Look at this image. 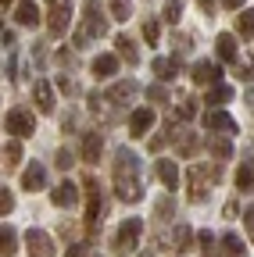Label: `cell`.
I'll return each instance as SVG.
<instances>
[{
    "instance_id": "6da1fadb",
    "label": "cell",
    "mask_w": 254,
    "mask_h": 257,
    "mask_svg": "<svg viewBox=\"0 0 254 257\" xmlns=\"http://www.w3.org/2000/svg\"><path fill=\"white\" fill-rule=\"evenodd\" d=\"M215 175V182H218V168H208V165H194L186 172V189H190V200L194 204H201V200H208V179Z\"/></svg>"
},
{
    "instance_id": "e0dca14e",
    "label": "cell",
    "mask_w": 254,
    "mask_h": 257,
    "mask_svg": "<svg viewBox=\"0 0 254 257\" xmlns=\"http://www.w3.org/2000/svg\"><path fill=\"white\" fill-rule=\"evenodd\" d=\"M50 200H54L57 207H72V204L79 200V189H75V182H61V186L50 193Z\"/></svg>"
},
{
    "instance_id": "f6af8a7d",
    "label": "cell",
    "mask_w": 254,
    "mask_h": 257,
    "mask_svg": "<svg viewBox=\"0 0 254 257\" xmlns=\"http://www.w3.org/2000/svg\"><path fill=\"white\" fill-rule=\"evenodd\" d=\"M197 4H201L204 15H215V0H197Z\"/></svg>"
},
{
    "instance_id": "cb8c5ba5",
    "label": "cell",
    "mask_w": 254,
    "mask_h": 257,
    "mask_svg": "<svg viewBox=\"0 0 254 257\" xmlns=\"http://www.w3.org/2000/svg\"><path fill=\"white\" fill-rule=\"evenodd\" d=\"M15 250H18L15 229H11V225H0V257H15Z\"/></svg>"
},
{
    "instance_id": "44dd1931",
    "label": "cell",
    "mask_w": 254,
    "mask_h": 257,
    "mask_svg": "<svg viewBox=\"0 0 254 257\" xmlns=\"http://www.w3.org/2000/svg\"><path fill=\"white\" fill-rule=\"evenodd\" d=\"M157 179L165 182V189H179V168H176V161H157Z\"/></svg>"
},
{
    "instance_id": "5bb4252c",
    "label": "cell",
    "mask_w": 254,
    "mask_h": 257,
    "mask_svg": "<svg viewBox=\"0 0 254 257\" xmlns=\"http://www.w3.org/2000/svg\"><path fill=\"white\" fill-rule=\"evenodd\" d=\"M115 175H140V157L122 147L118 157H115Z\"/></svg>"
},
{
    "instance_id": "e575fe53",
    "label": "cell",
    "mask_w": 254,
    "mask_h": 257,
    "mask_svg": "<svg viewBox=\"0 0 254 257\" xmlns=\"http://www.w3.org/2000/svg\"><path fill=\"white\" fill-rule=\"evenodd\" d=\"M111 15L115 22H129V0H111Z\"/></svg>"
},
{
    "instance_id": "ab89813d",
    "label": "cell",
    "mask_w": 254,
    "mask_h": 257,
    "mask_svg": "<svg viewBox=\"0 0 254 257\" xmlns=\"http://www.w3.org/2000/svg\"><path fill=\"white\" fill-rule=\"evenodd\" d=\"M243 225H247V236L254 239V204H250V207L243 211Z\"/></svg>"
},
{
    "instance_id": "d4e9b609",
    "label": "cell",
    "mask_w": 254,
    "mask_h": 257,
    "mask_svg": "<svg viewBox=\"0 0 254 257\" xmlns=\"http://www.w3.org/2000/svg\"><path fill=\"white\" fill-rule=\"evenodd\" d=\"M215 47H218V57H222V61H236V36H229V32H218Z\"/></svg>"
},
{
    "instance_id": "30bf717a",
    "label": "cell",
    "mask_w": 254,
    "mask_h": 257,
    "mask_svg": "<svg viewBox=\"0 0 254 257\" xmlns=\"http://www.w3.org/2000/svg\"><path fill=\"white\" fill-rule=\"evenodd\" d=\"M194 82H201V86H211V82H222V68L215 61H197L194 64V75H190Z\"/></svg>"
},
{
    "instance_id": "484cf974",
    "label": "cell",
    "mask_w": 254,
    "mask_h": 257,
    "mask_svg": "<svg viewBox=\"0 0 254 257\" xmlns=\"http://www.w3.org/2000/svg\"><path fill=\"white\" fill-rule=\"evenodd\" d=\"M172 118H176V121H190V118H197V100H190V96H186L183 104H176Z\"/></svg>"
},
{
    "instance_id": "ffe728a7",
    "label": "cell",
    "mask_w": 254,
    "mask_h": 257,
    "mask_svg": "<svg viewBox=\"0 0 254 257\" xmlns=\"http://www.w3.org/2000/svg\"><path fill=\"white\" fill-rule=\"evenodd\" d=\"M115 72H118V54H101L93 61V75L97 79H111Z\"/></svg>"
},
{
    "instance_id": "3957f363",
    "label": "cell",
    "mask_w": 254,
    "mask_h": 257,
    "mask_svg": "<svg viewBox=\"0 0 254 257\" xmlns=\"http://www.w3.org/2000/svg\"><path fill=\"white\" fill-rule=\"evenodd\" d=\"M140 232H143V221H140V218L122 221V225H118V236H115V250H118V253L136 250V246H140Z\"/></svg>"
},
{
    "instance_id": "d6a6232c",
    "label": "cell",
    "mask_w": 254,
    "mask_h": 257,
    "mask_svg": "<svg viewBox=\"0 0 254 257\" xmlns=\"http://www.w3.org/2000/svg\"><path fill=\"white\" fill-rule=\"evenodd\" d=\"M143 40H147V43H154V47H157V40H161V25H157L154 18H147V22H143Z\"/></svg>"
},
{
    "instance_id": "681fc988",
    "label": "cell",
    "mask_w": 254,
    "mask_h": 257,
    "mask_svg": "<svg viewBox=\"0 0 254 257\" xmlns=\"http://www.w3.org/2000/svg\"><path fill=\"white\" fill-rule=\"evenodd\" d=\"M243 104H247V107L254 111V89H247V93H243Z\"/></svg>"
},
{
    "instance_id": "7bdbcfd3",
    "label": "cell",
    "mask_w": 254,
    "mask_h": 257,
    "mask_svg": "<svg viewBox=\"0 0 254 257\" xmlns=\"http://www.w3.org/2000/svg\"><path fill=\"white\" fill-rule=\"evenodd\" d=\"M240 79H247V82H254V64H240Z\"/></svg>"
},
{
    "instance_id": "1f68e13d",
    "label": "cell",
    "mask_w": 254,
    "mask_h": 257,
    "mask_svg": "<svg viewBox=\"0 0 254 257\" xmlns=\"http://www.w3.org/2000/svg\"><path fill=\"white\" fill-rule=\"evenodd\" d=\"M22 154H25V150H22V143H18V140L11 136V143L4 147V157H8V165H11V168L18 165V161H22Z\"/></svg>"
},
{
    "instance_id": "5b68a950",
    "label": "cell",
    "mask_w": 254,
    "mask_h": 257,
    "mask_svg": "<svg viewBox=\"0 0 254 257\" xmlns=\"http://www.w3.org/2000/svg\"><path fill=\"white\" fill-rule=\"evenodd\" d=\"M82 32L86 36H104L108 32V22H104V11H101V0H86L82 4Z\"/></svg>"
},
{
    "instance_id": "bcb514c9",
    "label": "cell",
    "mask_w": 254,
    "mask_h": 257,
    "mask_svg": "<svg viewBox=\"0 0 254 257\" xmlns=\"http://www.w3.org/2000/svg\"><path fill=\"white\" fill-rule=\"evenodd\" d=\"M165 143H168V140H165V136H154V140H150V150H154V154H157V150H161V147H165Z\"/></svg>"
},
{
    "instance_id": "603a6c76",
    "label": "cell",
    "mask_w": 254,
    "mask_h": 257,
    "mask_svg": "<svg viewBox=\"0 0 254 257\" xmlns=\"http://www.w3.org/2000/svg\"><path fill=\"white\" fill-rule=\"evenodd\" d=\"M233 100V89L226 86V82H211V89H208V104L211 107H222V104H229Z\"/></svg>"
},
{
    "instance_id": "c3c4849f",
    "label": "cell",
    "mask_w": 254,
    "mask_h": 257,
    "mask_svg": "<svg viewBox=\"0 0 254 257\" xmlns=\"http://www.w3.org/2000/svg\"><path fill=\"white\" fill-rule=\"evenodd\" d=\"M82 253H86L82 246H68V250H65V257H82Z\"/></svg>"
},
{
    "instance_id": "ac0fdd59",
    "label": "cell",
    "mask_w": 254,
    "mask_h": 257,
    "mask_svg": "<svg viewBox=\"0 0 254 257\" xmlns=\"http://www.w3.org/2000/svg\"><path fill=\"white\" fill-rule=\"evenodd\" d=\"M150 68H154V75L157 79H176L179 75V57H154V64H150Z\"/></svg>"
},
{
    "instance_id": "f907efd6",
    "label": "cell",
    "mask_w": 254,
    "mask_h": 257,
    "mask_svg": "<svg viewBox=\"0 0 254 257\" xmlns=\"http://www.w3.org/2000/svg\"><path fill=\"white\" fill-rule=\"evenodd\" d=\"M0 4H11V0H0Z\"/></svg>"
},
{
    "instance_id": "f1b7e54d",
    "label": "cell",
    "mask_w": 254,
    "mask_h": 257,
    "mask_svg": "<svg viewBox=\"0 0 254 257\" xmlns=\"http://www.w3.org/2000/svg\"><path fill=\"white\" fill-rule=\"evenodd\" d=\"M236 32L243 40H254V11H240V18H236Z\"/></svg>"
},
{
    "instance_id": "8d00e7d4",
    "label": "cell",
    "mask_w": 254,
    "mask_h": 257,
    "mask_svg": "<svg viewBox=\"0 0 254 257\" xmlns=\"http://www.w3.org/2000/svg\"><path fill=\"white\" fill-rule=\"evenodd\" d=\"M194 150H197V136H194V133L179 136V154H194Z\"/></svg>"
},
{
    "instance_id": "7a4b0ae2",
    "label": "cell",
    "mask_w": 254,
    "mask_h": 257,
    "mask_svg": "<svg viewBox=\"0 0 254 257\" xmlns=\"http://www.w3.org/2000/svg\"><path fill=\"white\" fill-rule=\"evenodd\" d=\"M72 25V0H47V29L50 36H65Z\"/></svg>"
},
{
    "instance_id": "4fadbf2b",
    "label": "cell",
    "mask_w": 254,
    "mask_h": 257,
    "mask_svg": "<svg viewBox=\"0 0 254 257\" xmlns=\"http://www.w3.org/2000/svg\"><path fill=\"white\" fill-rule=\"evenodd\" d=\"M101 150H104L101 133H86V136H82V161H86V165H97V161H101Z\"/></svg>"
},
{
    "instance_id": "8fae6325",
    "label": "cell",
    "mask_w": 254,
    "mask_h": 257,
    "mask_svg": "<svg viewBox=\"0 0 254 257\" xmlns=\"http://www.w3.org/2000/svg\"><path fill=\"white\" fill-rule=\"evenodd\" d=\"M33 100H36V107H40L43 114H54V86H50L47 79H40V82L33 86Z\"/></svg>"
},
{
    "instance_id": "ee69618b",
    "label": "cell",
    "mask_w": 254,
    "mask_h": 257,
    "mask_svg": "<svg viewBox=\"0 0 254 257\" xmlns=\"http://www.w3.org/2000/svg\"><path fill=\"white\" fill-rule=\"evenodd\" d=\"M68 165H72V154L61 150V154H57V168H68Z\"/></svg>"
},
{
    "instance_id": "52a82bcc",
    "label": "cell",
    "mask_w": 254,
    "mask_h": 257,
    "mask_svg": "<svg viewBox=\"0 0 254 257\" xmlns=\"http://www.w3.org/2000/svg\"><path fill=\"white\" fill-rule=\"evenodd\" d=\"M25 243H29V250H33V257H54L57 250H54V239L43 232V229H29L25 232Z\"/></svg>"
},
{
    "instance_id": "836d02e7",
    "label": "cell",
    "mask_w": 254,
    "mask_h": 257,
    "mask_svg": "<svg viewBox=\"0 0 254 257\" xmlns=\"http://www.w3.org/2000/svg\"><path fill=\"white\" fill-rule=\"evenodd\" d=\"M147 100H150V104H168V89H165V86H157V82L147 86Z\"/></svg>"
},
{
    "instance_id": "83f0119b",
    "label": "cell",
    "mask_w": 254,
    "mask_h": 257,
    "mask_svg": "<svg viewBox=\"0 0 254 257\" xmlns=\"http://www.w3.org/2000/svg\"><path fill=\"white\" fill-rule=\"evenodd\" d=\"M222 250H226V257H243V243L236 232H226L222 236Z\"/></svg>"
},
{
    "instance_id": "f35d334b",
    "label": "cell",
    "mask_w": 254,
    "mask_h": 257,
    "mask_svg": "<svg viewBox=\"0 0 254 257\" xmlns=\"http://www.w3.org/2000/svg\"><path fill=\"white\" fill-rule=\"evenodd\" d=\"M154 214L168 218V214H172V200H168V197H161V200H157V207H154Z\"/></svg>"
},
{
    "instance_id": "7402d4cb",
    "label": "cell",
    "mask_w": 254,
    "mask_h": 257,
    "mask_svg": "<svg viewBox=\"0 0 254 257\" xmlns=\"http://www.w3.org/2000/svg\"><path fill=\"white\" fill-rule=\"evenodd\" d=\"M115 47H118V57L122 61H129V64H140V50L129 36H115Z\"/></svg>"
},
{
    "instance_id": "74e56055",
    "label": "cell",
    "mask_w": 254,
    "mask_h": 257,
    "mask_svg": "<svg viewBox=\"0 0 254 257\" xmlns=\"http://www.w3.org/2000/svg\"><path fill=\"white\" fill-rule=\"evenodd\" d=\"M179 15H183V11H179V4H176V0H168V4H165V22H168V25H176V22H179Z\"/></svg>"
},
{
    "instance_id": "9c48e42d",
    "label": "cell",
    "mask_w": 254,
    "mask_h": 257,
    "mask_svg": "<svg viewBox=\"0 0 254 257\" xmlns=\"http://www.w3.org/2000/svg\"><path fill=\"white\" fill-rule=\"evenodd\" d=\"M204 125L211 128V133H226V136H229V133H236V121H233L226 111H222V107H211V111L204 114Z\"/></svg>"
},
{
    "instance_id": "b9f144b4",
    "label": "cell",
    "mask_w": 254,
    "mask_h": 257,
    "mask_svg": "<svg viewBox=\"0 0 254 257\" xmlns=\"http://www.w3.org/2000/svg\"><path fill=\"white\" fill-rule=\"evenodd\" d=\"M57 89H61V93H68V96H72V89H75V86H72V79H65V75H61V79H57Z\"/></svg>"
},
{
    "instance_id": "4316f807",
    "label": "cell",
    "mask_w": 254,
    "mask_h": 257,
    "mask_svg": "<svg viewBox=\"0 0 254 257\" xmlns=\"http://www.w3.org/2000/svg\"><path fill=\"white\" fill-rule=\"evenodd\" d=\"M136 89H140V86H136L133 79H125V82H118V86L108 93V100H129V96H133Z\"/></svg>"
},
{
    "instance_id": "816d5d0a",
    "label": "cell",
    "mask_w": 254,
    "mask_h": 257,
    "mask_svg": "<svg viewBox=\"0 0 254 257\" xmlns=\"http://www.w3.org/2000/svg\"><path fill=\"white\" fill-rule=\"evenodd\" d=\"M0 32H4V22H0Z\"/></svg>"
},
{
    "instance_id": "f5cc1de1",
    "label": "cell",
    "mask_w": 254,
    "mask_h": 257,
    "mask_svg": "<svg viewBox=\"0 0 254 257\" xmlns=\"http://www.w3.org/2000/svg\"><path fill=\"white\" fill-rule=\"evenodd\" d=\"M143 257H150V253H143Z\"/></svg>"
},
{
    "instance_id": "8992f818",
    "label": "cell",
    "mask_w": 254,
    "mask_h": 257,
    "mask_svg": "<svg viewBox=\"0 0 254 257\" xmlns=\"http://www.w3.org/2000/svg\"><path fill=\"white\" fill-rule=\"evenodd\" d=\"M86 197H90V204H86V229L93 232V229H97V218H101V211H104L101 186H97V182H86Z\"/></svg>"
},
{
    "instance_id": "2e32d148",
    "label": "cell",
    "mask_w": 254,
    "mask_h": 257,
    "mask_svg": "<svg viewBox=\"0 0 254 257\" xmlns=\"http://www.w3.org/2000/svg\"><path fill=\"white\" fill-rule=\"evenodd\" d=\"M43 186H47V168L36 161V165H29V168H25V175H22V189H43Z\"/></svg>"
},
{
    "instance_id": "9a60e30c",
    "label": "cell",
    "mask_w": 254,
    "mask_h": 257,
    "mask_svg": "<svg viewBox=\"0 0 254 257\" xmlns=\"http://www.w3.org/2000/svg\"><path fill=\"white\" fill-rule=\"evenodd\" d=\"M208 154H211L215 161H229V157H233V143H229V136H226V133L211 136V140H208Z\"/></svg>"
},
{
    "instance_id": "f546056e",
    "label": "cell",
    "mask_w": 254,
    "mask_h": 257,
    "mask_svg": "<svg viewBox=\"0 0 254 257\" xmlns=\"http://www.w3.org/2000/svg\"><path fill=\"white\" fill-rule=\"evenodd\" d=\"M172 239H176V250H186V246H194V232H190L186 225H176Z\"/></svg>"
},
{
    "instance_id": "7dc6e473",
    "label": "cell",
    "mask_w": 254,
    "mask_h": 257,
    "mask_svg": "<svg viewBox=\"0 0 254 257\" xmlns=\"http://www.w3.org/2000/svg\"><path fill=\"white\" fill-rule=\"evenodd\" d=\"M222 8H229V11H240V8H243V0H222Z\"/></svg>"
},
{
    "instance_id": "60d3db41",
    "label": "cell",
    "mask_w": 254,
    "mask_h": 257,
    "mask_svg": "<svg viewBox=\"0 0 254 257\" xmlns=\"http://www.w3.org/2000/svg\"><path fill=\"white\" fill-rule=\"evenodd\" d=\"M197 239H201V246H204L208 253H215V236H211V232H201Z\"/></svg>"
},
{
    "instance_id": "ba28073f",
    "label": "cell",
    "mask_w": 254,
    "mask_h": 257,
    "mask_svg": "<svg viewBox=\"0 0 254 257\" xmlns=\"http://www.w3.org/2000/svg\"><path fill=\"white\" fill-rule=\"evenodd\" d=\"M115 189H118V197H122V200H129V204L143 200V186H140L136 175H115Z\"/></svg>"
},
{
    "instance_id": "4dcf8cb0",
    "label": "cell",
    "mask_w": 254,
    "mask_h": 257,
    "mask_svg": "<svg viewBox=\"0 0 254 257\" xmlns=\"http://www.w3.org/2000/svg\"><path fill=\"white\" fill-rule=\"evenodd\" d=\"M236 186H240L243 193H250V189H254V168H250V165H243V168L236 172Z\"/></svg>"
},
{
    "instance_id": "d6986e66",
    "label": "cell",
    "mask_w": 254,
    "mask_h": 257,
    "mask_svg": "<svg viewBox=\"0 0 254 257\" xmlns=\"http://www.w3.org/2000/svg\"><path fill=\"white\" fill-rule=\"evenodd\" d=\"M15 18H18V25L33 29V25L40 22V11H36V4H33V0H18V8H15Z\"/></svg>"
},
{
    "instance_id": "d590c367",
    "label": "cell",
    "mask_w": 254,
    "mask_h": 257,
    "mask_svg": "<svg viewBox=\"0 0 254 257\" xmlns=\"http://www.w3.org/2000/svg\"><path fill=\"white\" fill-rule=\"evenodd\" d=\"M11 211H15V197L8 186H0V214H11Z\"/></svg>"
},
{
    "instance_id": "7c38bea8",
    "label": "cell",
    "mask_w": 254,
    "mask_h": 257,
    "mask_svg": "<svg viewBox=\"0 0 254 257\" xmlns=\"http://www.w3.org/2000/svg\"><path fill=\"white\" fill-rule=\"evenodd\" d=\"M150 125H154V111L150 107H136L129 114V136H147Z\"/></svg>"
},
{
    "instance_id": "277c9868",
    "label": "cell",
    "mask_w": 254,
    "mask_h": 257,
    "mask_svg": "<svg viewBox=\"0 0 254 257\" xmlns=\"http://www.w3.org/2000/svg\"><path fill=\"white\" fill-rule=\"evenodd\" d=\"M4 125H8V133H11L15 140H25V136H33V133H36V121H33V114H29L25 107H15V111H8Z\"/></svg>"
}]
</instances>
